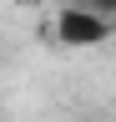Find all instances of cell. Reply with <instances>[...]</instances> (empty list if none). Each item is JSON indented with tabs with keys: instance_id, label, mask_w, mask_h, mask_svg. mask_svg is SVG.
Listing matches in <instances>:
<instances>
[{
	"instance_id": "6da1fadb",
	"label": "cell",
	"mask_w": 116,
	"mask_h": 122,
	"mask_svg": "<svg viewBox=\"0 0 116 122\" xmlns=\"http://www.w3.org/2000/svg\"><path fill=\"white\" fill-rule=\"evenodd\" d=\"M111 36V20L101 10H86V5H66L61 15H56V41L71 46V51H91V46H101Z\"/></svg>"
}]
</instances>
